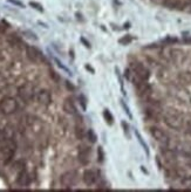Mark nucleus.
<instances>
[{
	"mask_svg": "<svg viewBox=\"0 0 191 192\" xmlns=\"http://www.w3.org/2000/svg\"><path fill=\"white\" fill-rule=\"evenodd\" d=\"M163 121L172 130H181L184 127V116L181 111L174 108H169L163 115Z\"/></svg>",
	"mask_w": 191,
	"mask_h": 192,
	"instance_id": "nucleus-1",
	"label": "nucleus"
},
{
	"mask_svg": "<svg viewBox=\"0 0 191 192\" xmlns=\"http://www.w3.org/2000/svg\"><path fill=\"white\" fill-rule=\"evenodd\" d=\"M18 102L12 96H5L0 100V113L4 115H12L18 110Z\"/></svg>",
	"mask_w": 191,
	"mask_h": 192,
	"instance_id": "nucleus-2",
	"label": "nucleus"
},
{
	"mask_svg": "<svg viewBox=\"0 0 191 192\" xmlns=\"http://www.w3.org/2000/svg\"><path fill=\"white\" fill-rule=\"evenodd\" d=\"M134 85L136 88V92L141 97H144V99L150 97V95L153 93V88L147 82V80H142V79L136 76V79L134 80Z\"/></svg>",
	"mask_w": 191,
	"mask_h": 192,
	"instance_id": "nucleus-3",
	"label": "nucleus"
},
{
	"mask_svg": "<svg viewBox=\"0 0 191 192\" xmlns=\"http://www.w3.org/2000/svg\"><path fill=\"white\" fill-rule=\"evenodd\" d=\"M149 132H150V135L153 136V138L155 139L156 142L161 143V144H168L169 141H170L168 134L163 130V129L158 128V127H150V128H149Z\"/></svg>",
	"mask_w": 191,
	"mask_h": 192,
	"instance_id": "nucleus-4",
	"label": "nucleus"
},
{
	"mask_svg": "<svg viewBox=\"0 0 191 192\" xmlns=\"http://www.w3.org/2000/svg\"><path fill=\"white\" fill-rule=\"evenodd\" d=\"M131 69L134 72L135 76L140 77V79H142V80H147V81H148V79L150 77V72H149V69L145 67L143 63H141V62H133V63H131Z\"/></svg>",
	"mask_w": 191,
	"mask_h": 192,
	"instance_id": "nucleus-5",
	"label": "nucleus"
},
{
	"mask_svg": "<svg viewBox=\"0 0 191 192\" xmlns=\"http://www.w3.org/2000/svg\"><path fill=\"white\" fill-rule=\"evenodd\" d=\"M18 94H19V96L21 97V100L28 102V101H31L32 99H33V96H34V90H33V87H32V86L23 85L18 89Z\"/></svg>",
	"mask_w": 191,
	"mask_h": 192,
	"instance_id": "nucleus-6",
	"label": "nucleus"
},
{
	"mask_svg": "<svg viewBox=\"0 0 191 192\" xmlns=\"http://www.w3.org/2000/svg\"><path fill=\"white\" fill-rule=\"evenodd\" d=\"M37 100L40 104L42 106H49L51 102H52V96H51V93L46 90V89H42L37 94Z\"/></svg>",
	"mask_w": 191,
	"mask_h": 192,
	"instance_id": "nucleus-7",
	"label": "nucleus"
},
{
	"mask_svg": "<svg viewBox=\"0 0 191 192\" xmlns=\"http://www.w3.org/2000/svg\"><path fill=\"white\" fill-rule=\"evenodd\" d=\"M83 182L86 185H88V186H92L96 183V179H97V175H96V172L92 169H87L86 171L83 172Z\"/></svg>",
	"mask_w": 191,
	"mask_h": 192,
	"instance_id": "nucleus-8",
	"label": "nucleus"
},
{
	"mask_svg": "<svg viewBox=\"0 0 191 192\" xmlns=\"http://www.w3.org/2000/svg\"><path fill=\"white\" fill-rule=\"evenodd\" d=\"M163 5L165 7L170 8V9H179V11H182L186 6V2L183 1V0H164Z\"/></svg>",
	"mask_w": 191,
	"mask_h": 192,
	"instance_id": "nucleus-9",
	"label": "nucleus"
},
{
	"mask_svg": "<svg viewBox=\"0 0 191 192\" xmlns=\"http://www.w3.org/2000/svg\"><path fill=\"white\" fill-rule=\"evenodd\" d=\"M60 182H61V185L65 186V187H70L72 185L75 183V173L74 172H65L63 175L60 178Z\"/></svg>",
	"mask_w": 191,
	"mask_h": 192,
	"instance_id": "nucleus-10",
	"label": "nucleus"
},
{
	"mask_svg": "<svg viewBox=\"0 0 191 192\" xmlns=\"http://www.w3.org/2000/svg\"><path fill=\"white\" fill-rule=\"evenodd\" d=\"M79 162L82 165H87L89 163V148L87 145L80 146V150H79Z\"/></svg>",
	"mask_w": 191,
	"mask_h": 192,
	"instance_id": "nucleus-11",
	"label": "nucleus"
},
{
	"mask_svg": "<svg viewBox=\"0 0 191 192\" xmlns=\"http://www.w3.org/2000/svg\"><path fill=\"white\" fill-rule=\"evenodd\" d=\"M26 53H27V56H28V59L33 62H38L40 60V52H39L37 48H34V47H26Z\"/></svg>",
	"mask_w": 191,
	"mask_h": 192,
	"instance_id": "nucleus-12",
	"label": "nucleus"
},
{
	"mask_svg": "<svg viewBox=\"0 0 191 192\" xmlns=\"http://www.w3.org/2000/svg\"><path fill=\"white\" fill-rule=\"evenodd\" d=\"M63 110L67 114H70V115H74L76 113V108H75L73 101L70 100V99H66L65 100V102H63Z\"/></svg>",
	"mask_w": 191,
	"mask_h": 192,
	"instance_id": "nucleus-13",
	"label": "nucleus"
},
{
	"mask_svg": "<svg viewBox=\"0 0 191 192\" xmlns=\"http://www.w3.org/2000/svg\"><path fill=\"white\" fill-rule=\"evenodd\" d=\"M178 79L181 80L182 83L191 85V72H182V73L178 75Z\"/></svg>",
	"mask_w": 191,
	"mask_h": 192,
	"instance_id": "nucleus-14",
	"label": "nucleus"
},
{
	"mask_svg": "<svg viewBox=\"0 0 191 192\" xmlns=\"http://www.w3.org/2000/svg\"><path fill=\"white\" fill-rule=\"evenodd\" d=\"M18 183H19L20 185H23V186H25V185H27L28 183H30V177H28V175H27L26 171H21V172L19 173Z\"/></svg>",
	"mask_w": 191,
	"mask_h": 192,
	"instance_id": "nucleus-15",
	"label": "nucleus"
},
{
	"mask_svg": "<svg viewBox=\"0 0 191 192\" xmlns=\"http://www.w3.org/2000/svg\"><path fill=\"white\" fill-rule=\"evenodd\" d=\"M75 136H76L77 139H83L84 128L81 124H76V127H75Z\"/></svg>",
	"mask_w": 191,
	"mask_h": 192,
	"instance_id": "nucleus-16",
	"label": "nucleus"
},
{
	"mask_svg": "<svg viewBox=\"0 0 191 192\" xmlns=\"http://www.w3.org/2000/svg\"><path fill=\"white\" fill-rule=\"evenodd\" d=\"M163 156H164V158L167 159V161H175L176 159V154L175 151H172V150H163Z\"/></svg>",
	"mask_w": 191,
	"mask_h": 192,
	"instance_id": "nucleus-17",
	"label": "nucleus"
},
{
	"mask_svg": "<svg viewBox=\"0 0 191 192\" xmlns=\"http://www.w3.org/2000/svg\"><path fill=\"white\" fill-rule=\"evenodd\" d=\"M103 117H104V120H106V122H107L108 124H113L114 117H113V115L110 114V111H109L108 109H104V110H103Z\"/></svg>",
	"mask_w": 191,
	"mask_h": 192,
	"instance_id": "nucleus-18",
	"label": "nucleus"
},
{
	"mask_svg": "<svg viewBox=\"0 0 191 192\" xmlns=\"http://www.w3.org/2000/svg\"><path fill=\"white\" fill-rule=\"evenodd\" d=\"M181 183H182V185H183L185 189H189V190H191V176L184 177Z\"/></svg>",
	"mask_w": 191,
	"mask_h": 192,
	"instance_id": "nucleus-19",
	"label": "nucleus"
},
{
	"mask_svg": "<svg viewBox=\"0 0 191 192\" xmlns=\"http://www.w3.org/2000/svg\"><path fill=\"white\" fill-rule=\"evenodd\" d=\"M87 136H88V139L92 142V143H95L96 142V139H97V137H96V135H95V132L93 130H88V134H87Z\"/></svg>",
	"mask_w": 191,
	"mask_h": 192,
	"instance_id": "nucleus-20",
	"label": "nucleus"
},
{
	"mask_svg": "<svg viewBox=\"0 0 191 192\" xmlns=\"http://www.w3.org/2000/svg\"><path fill=\"white\" fill-rule=\"evenodd\" d=\"M30 6L33 8H35L37 11H39V12H42L44 11V8H42V6L39 4V2H35V1H31L30 2Z\"/></svg>",
	"mask_w": 191,
	"mask_h": 192,
	"instance_id": "nucleus-21",
	"label": "nucleus"
},
{
	"mask_svg": "<svg viewBox=\"0 0 191 192\" xmlns=\"http://www.w3.org/2000/svg\"><path fill=\"white\" fill-rule=\"evenodd\" d=\"M118 42H120L121 45H127V44L131 42V37H129V35H126V37H123L122 39H120V40H118Z\"/></svg>",
	"mask_w": 191,
	"mask_h": 192,
	"instance_id": "nucleus-22",
	"label": "nucleus"
},
{
	"mask_svg": "<svg viewBox=\"0 0 191 192\" xmlns=\"http://www.w3.org/2000/svg\"><path fill=\"white\" fill-rule=\"evenodd\" d=\"M97 155H99V162L104 161V152H103V149H102V148H99V150H97Z\"/></svg>",
	"mask_w": 191,
	"mask_h": 192,
	"instance_id": "nucleus-23",
	"label": "nucleus"
},
{
	"mask_svg": "<svg viewBox=\"0 0 191 192\" xmlns=\"http://www.w3.org/2000/svg\"><path fill=\"white\" fill-rule=\"evenodd\" d=\"M6 139H7V138H6V134H5V131L1 130V129H0V143L5 142Z\"/></svg>",
	"mask_w": 191,
	"mask_h": 192,
	"instance_id": "nucleus-24",
	"label": "nucleus"
},
{
	"mask_svg": "<svg viewBox=\"0 0 191 192\" xmlns=\"http://www.w3.org/2000/svg\"><path fill=\"white\" fill-rule=\"evenodd\" d=\"M54 60H55V62H56V65H58V66H59V67H60V68H62V69L65 70V72H67V73H69V74H70V72H69V70L67 69V68H66V67H65V66H63V65H62L61 62L59 61V60H58V59H54Z\"/></svg>",
	"mask_w": 191,
	"mask_h": 192,
	"instance_id": "nucleus-25",
	"label": "nucleus"
},
{
	"mask_svg": "<svg viewBox=\"0 0 191 192\" xmlns=\"http://www.w3.org/2000/svg\"><path fill=\"white\" fill-rule=\"evenodd\" d=\"M8 2H11V4L16 5V6H19V7H23V2L18 1V0H8Z\"/></svg>",
	"mask_w": 191,
	"mask_h": 192,
	"instance_id": "nucleus-26",
	"label": "nucleus"
},
{
	"mask_svg": "<svg viewBox=\"0 0 191 192\" xmlns=\"http://www.w3.org/2000/svg\"><path fill=\"white\" fill-rule=\"evenodd\" d=\"M80 40H81V42H82V44H83V45L87 47V48H90V44H89V42H88V41H87L86 39H84V38H81Z\"/></svg>",
	"mask_w": 191,
	"mask_h": 192,
	"instance_id": "nucleus-27",
	"label": "nucleus"
},
{
	"mask_svg": "<svg viewBox=\"0 0 191 192\" xmlns=\"http://www.w3.org/2000/svg\"><path fill=\"white\" fill-rule=\"evenodd\" d=\"M186 132H188L189 135H191V120L188 121V123H186Z\"/></svg>",
	"mask_w": 191,
	"mask_h": 192,
	"instance_id": "nucleus-28",
	"label": "nucleus"
},
{
	"mask_svg": "<svg viewBox=\"0 0 191 192\" xmlns=\"http://www.w3.org/2000/svg\"><path fill=\"white\" fill-rule=\"evenodd\" d=\"M165 41L169 42V44H175V42H177V39L176 38H167Z\"/></svg>",
	"mask_w": 191,
	"mask_h": 192,
	"instance_id": "nucleus-29",
	"label": "nucleus"
},
{
	"mask_svg": "<svg viewBox=\"0 0 191 192\" xmlns=\"http://www.w3.org/2000/svg\"><path fill=\"white\" fill-rule=\"evenodd\" d=\"M80 101H81L80 103H82V108H83V109H86V101H84L83 96H80Z\"/></svg>",
	"mask_w": 191,
	"mask_h": 192,
	"instance_id": "nucleus-30",
	"label": "nucleus"
},
{
	"mask_svg": "<svg viewBox=\"0 0 191 192\" xmlns=\"http://www.w3.org/2000/svg\"><path fill=\"white\" fill-rule=\"evenodd\" d=\"M122 127H123V129H124V131L128 132V125L126 124V122H122Z\"/></svg>",
	"mask_w": 191,
	"mask_h": 192,
	"instance_id": "nucleus-31",
	"label": "nucleus"
},
{
	"mask_svg": "<svg viewBox=\"0 0 191 192\" xmlns=\"http://www.w3.org/2000/svg\"><path fill=\"white\" fill-rule=\"evenodd\" d=\"M66 85H67V87H68L69 89H72V90H73V89H74V87H73V86H70V85H69V82H68V81H67V82H66Z\"/></svg>",
	"mask_w": 191,
	"mask_h": 192,
	"instance_id": "nucleus-32",
	"label": "nucleus"
},
{
	"mask_svg": "<svg viewBox=\"0 0 191 192\" xmlns=\"http://www.w3.org/2000/svg\"><path fill=\"white\" fill-rule=\"evenodd\" d=\"M186 166H188V168H190V169H191V158H190V159H189L188 162H186Z\"/></svg>",
	"mask_w": 191,
	"mask_h": 192,
	"instance_id": "nucleus-33",
	"label": "nucleus"
},
{
	"mask_svg": "<svg viewBox=\"0 0 191 192\" xmlns=\"http://www.w3.org/2000/svg\"><path fill=\"white\" fill-rule=\"evenodd\" d=\"M86 68H87V69H88V70H90V72H92V73H94V69H93L92 67H89V66H88V65H86Z\"/></svg>",
	"mask_w": 191,
	"mask_h": 192,
	"instance_id": "nucleus-34",
	"label": "nucleus"
},
{
	"mask_svg": "<svg viewBox=\"0 0 191 192\" xmlns=\"http://www.w3.org/2000/svg\"><path fill=\"white\" fill-rule=\"evenodd\" d=\"M185 42H189V44H191V38H189V39H185Z\"/></svg>",
	"mask_w": 191,
	"mask_h": 192,
	"instance_id": "nucleus-35",
	"label": "nucleus"
},
{
	"mask_svg": "<svg viewBox=\"0 0 191 192\" xmlns=\"http://www.w3.org/2000/svg\"><path fill=\"white\" fill-rule=\"evenodd\" d=\"M4 32H5L4 27H1V26H0V33H4Z\"/></svg>",
	"mask_w": 191,
	"mask_h": 192,
	"instance_id": "nucleus-36",
	"label": "nucleus"
},
{
	"mask_svg": "<svg viewBox=\"0 0 191 192\" xmlns=\"http://www.w3.org/2000/svg\"><path fill=\"white\" fill-rule=\"evenodd\" d=\"M185 2H186V4H191V0H186Z\"/></svg>",
	"mask_w": 191,
	"mask_h": 192,
	"instance_id": "nucleus-37",
	"label": "nucleus"
}]
</instances>
